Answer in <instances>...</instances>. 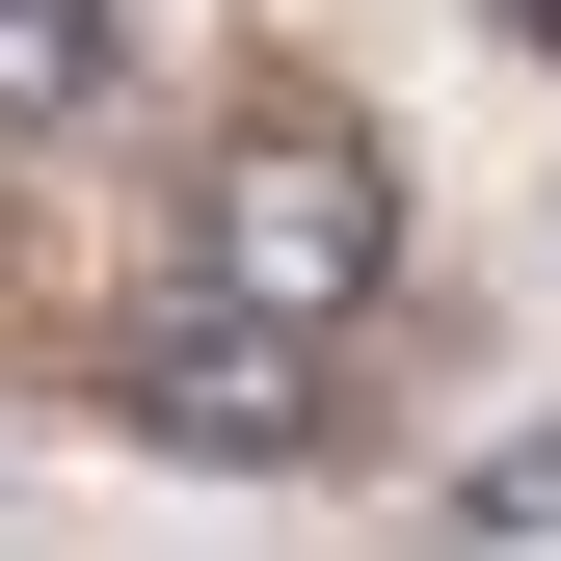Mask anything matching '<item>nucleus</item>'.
<instances>
[{
    "mask_svg": "<svg viewBox=\"0 0 561 561\" xmlns=\"http://www.w3.org/2000/svg\"><path fill=\"white\" fill-rule=\"evenodd\" d=\"M107 401H134V428H187V455H321V347H267V321H215V295L134 321Z\"/></svg>",
    "mask_w": 561,
    "mask_h": 561,
    "instance_id": "f03ea898",
    "label": "nucleus"
},
{
    "mask_svg": "<svg viewBox=\"0 0 561 561\" xmlns=\"http://www.w3.org/2000/svg\"><path fill=\"white\" fill-rule=\"evenodd\" d=\"M428 535H455V561H508V535H561V428H508V455H481L455 508H428Z\"/></svg>",
    "mask_w": 561,
    "mask_h": 561,
    "instance_id": "20e7f679",
    "label": "nucleus"
},
{
    "mask_svg": "<svg viewBox=\"0 0 561 561\" xmlns=\"http://www.w3.org/2000/svg\"><path fill=\"white\" fill-rule=\"evenodd\" d=\"M161 295H215V321H267V347H347V321L401 295V161H375L347 107L267 81L215 161H187V267H161Z\"/></svg>",
    "mask_w": 561,
    "mask_h": 561,
    "instance_id": "f257e3e1",
    "label": "nucleus"
},
{
    "mask_svg": "<svg viewBox=\"0 0 561 561\" xmlns=\"http://www.w3.org/2000/svg\"><path fill=\"white\" fill-rule=\"evenodd\" d=\"M508 27H535V54H561V0H508Z\"/></svg>",
    "mask_w": 561,
    "mask_h": 561,
    "instance_id": "39448f33",
    "label": "nucleus"
},
{
    "mask_svg": "<svg viewBox=\"0 0 561 561\" xmlns=\"http://www.w3.org/2000/svg\"><path fill=\"white\" fill-rule=\"evenodd\" d=\"M107 81H134V0H0V161L107 134Z\"/></svg>",
    "mask_w": 561,
    "mask_h": 561,
    "instance_id": "7ed1b4c3",
    "label": "nucleus"
}]
</instances>
